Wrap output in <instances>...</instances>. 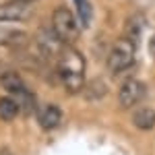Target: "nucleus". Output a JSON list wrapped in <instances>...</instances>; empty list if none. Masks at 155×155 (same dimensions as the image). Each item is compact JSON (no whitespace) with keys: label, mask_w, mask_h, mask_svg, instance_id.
Returning a JSON list of instances; mask_svg holds the SVG:
<instances>
[{"label":"nucleus","mask_w":155,"mask_h":155,"mask_svg":"<svg viewBox=\"0 0 155 155\" xmlns=\"http://www.w3.org/2000/svg\"><path fill=\"white\" fill-rule=\"evenodd\" d=\"M58 77L62 87L68 93H79L85 85V58L66 46V50L62 52V56L58 58Z\"/></svg>","instance_id":"1"},{"label":"nucleus","mask_w":155,"mask_h":155,"mask_svg":"<svg viewBox=\"0 0 155 155\" xmlns=\"http://www.w3.org/2000/svg\"><path fill=\"white\" fill-rule=\"evenodd\" d=\"M0 85H2L4 91H8V95L19 101L21 110H25V112L33 110V95L25 87V81L21 79L19 72L11 71V68H4V71L0 72Z\"/></svg>","instance_id":"2"},{"label":"nucleus","mask_w":155,"mask_h":155,"mask_svg":"<svg viewBox=\"0 0 155 155\" xmlns=\"http://www.w3.org/2000/svg\"><path fill=\"white\" fill-rule=\"evenodd\" d=\"M134 56H137V44L128 39V37H122L118 39L114 46H112V52L107 56V68L112 74H120L126 68H130L132 62H134Z\"/></svg>","instance_id":"3"},{"label":"nucleus","mask_w":155,"mask_h":155,"mask_svg":"<svg viewBox=\"0 0 155 155\" xmlns=\"http://www.w3.org/2000/svg\"><path fill=\"white\" fill-rule=\"evenodd\" d=\"M52 29L54 33L64 41V44H74L79 37V25H77V17L72 15L71 8L66 6H58L52 12Z\"/></svg>","instance_id":"4"},{"label":"nucleus","mask_w":155,"mask_h":155,"mask_svg":"<svg viewBox=\"0 0 155 155\" xmlns=\"http://www.w3.org/2000/svg\"><path fill=\"white\" fill-rule=\"evenodd\" d=\"M145 95H147V87H145L143 81L128 79V81L122 83V87H120V91H118V104L124 110H130V107L139 106L145 99Z\"/></svg>","instance_id":"5"},{"label":"nucleus","mask_w":155,"mask_h":155,"mask_svg":"<svg viewBox=\"0 0 155 155\" xmlns=\"http://www.w3.org/2000/svg\"><path fill=\"white\" fill-rule=\"evenodd\" d=\"M31 4L29 2H17V0H6L0 2V23H17L31 17Z\"/></svg>","instance_id":"6"},{"label":"nucleus","mask_w":155,"mask_h":155,"mask_svg":"<svg viewBox=\"0 0 155 155\" xmlns=\"http://www.w3.org/2000/svg\"><path fill=\"white\" fill-rule=\"evenodd\" d=\"M27 39L29 37L23 29L8 27V23L0 25V48H25Z\"/></svg>","instance_id":"7"},{"label":"nucleus","mask_w":155,"mask_h":155,"mask_svg":"<svg viewBox=\"0 0 155 155\" xmlns=\"http://www.w3.org/2000/svg\"><path fill=\"white\" fill-rule=\"evenodd\" d=\"M62 122V110L58 106H46L39 112V126L44 130H54Z\"/></svg>","instance_id":"8"},{"label":"nucleus","mask_w":155,"mask_h":155,"mask_svg":"<svg viewBox=\"0 0 155 155\" xmlns=\"http://www.w3.org/2000/svg\"><path fill=\"white\" fill-rule=\"evenodd\" d=\"M143 29H145L143 15H141V12H134L132 17H128V21L124 25V37H128L134 44H139L141 37H143Z\"/></svg>","instance_id":"9"},{"label":"nucleus","mask_w":155,"mask_h":155,"mask_svg":"<svg viewBox=\"0 0 155 155\" xmlns=\"http://www.w3.org/2000/svg\"><path fill=\"white\" fill-rule=\"evenodd\" d=\"M132 124L139 130H151L155 126V110L153 107H139L132 114Z\"/></svg>","instance_id":"10"},{"label":"nucleus","mask_w":155,"mask_h":155,"mask_svg":"<svg viewBox=\"0 0 155 155\" xmlns=\"http://www.w3.org/2000/svg\"><path fill=\"white\" fill-rule=\"evenodd\" d=\"M21 112V106L15 97H0V120L4 122H11L17 118V114Z\"/></svg>","instance_id":"11"},{"label":"nucleus","mask_w":155,"mask_h":155,"mask_svg":"<svg viewBox=\"0 0 155 155\" xmlns=\"http://www.w3.org/2000/svg\"><path fill=\"white\" fill-rule=\"evenodd\" d=\"M74 8H77V17H79V21L83 27L91 23V4H89V0H74Z\"/></svg>","instance_id":"12"},{"label":"nucleus","mask_w":155,"mask_h":155,"mask_svg":"<svg viewBox=\"0 0 155 155\" xmlns=\"http://www.w3.org/2000/svg\"><path fill=\"white\" fill-rule=\"evenodd\" d=\"M149 54L155 58V33L151 35V39H149Z\"/></svg>","instance_id":"13"},{"label":"nucleus","mask_w":155,"mask_h":155,"mask_svg":"<svg viewBox=\"0 0 155 155\" xmlns=\"http://www.w3.org/2000/svg\"><path fill=\"white\" fill-rule=\"evenodd\" d=\"M0 155H12V153L6 149V147H0Z\"/></svg>","instance_id":"14"},{"label":"nucleus","mask_w":155,"mask_h":155,"mask_svg":"<svg viewBox=\"0 0 155 155\" xmlns=\"http://www.w3.org/2000/svg\"><path fill=\"white\" fill-rule=\"evenodd\" d=\"M17 2H29V4H33L35 0H17Z\"/></svg>","instance_id":"15"},{"label":"nucleus","mask_w":155,"mask_h":155,"mask_svg":"<svg viewBox=\"0 0 155 155\" xmlns=\"http://www.w3.org/2000/svg\"><path fill=\"white\" fill-rule=\"evenodd\" d=\"M0 72H2V64H0Z\"/></svg>","instance_id":"16"}]
</instances>
